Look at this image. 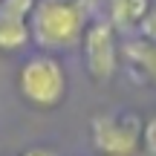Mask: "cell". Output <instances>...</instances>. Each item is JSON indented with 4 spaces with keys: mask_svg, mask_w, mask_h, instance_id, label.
Returning <instances> with one entry per match:
<instances>
[{
    "mask_svg": "<svg viewBox=\"0 0 156 156\" xmlns=\"http://www.w3.org/2000/svg\"><path fill=\"white\" fill-rule=\"evenodd\" d=\"M136 32H139L142 38H147V41H156V0L147 3V12H145V17H142Z\"/></svg>",
    "mask_w": 156,
    "mask_h": 156,
    "instance_id": "obj_9",
    "label": "cell"
},
{
    "mask_svg": "<svg viewBox=\"0 0 156 156\" xmlns=\"http://www.w3.org/2000/svg\"><path fill=\"white\" fill-rule=\"evenodd\" d=\"M122 61L130 69V75H136L139 81L156 87V41H147L142 35L124 41L122 44Z\"/></svg>",
    "mask_w": 156,
    "mask_h": 156,
    "instance_id": "obj_5",
    "label": "cell"
},
{
    "mask_svg": "<svg viewBox=\"0 0 156 156\" xmlns=\"http://www.w3.org/2000/svg\"><path fill=\"white\" fill-rule=\"evenodd\" d=\"M17 90L32 107H41V110L58 107L67 95L64 64L52 52H41V55L26 58L17 69Z\"/></svg>",
    "mask_w": 156,
    "mask_h": 156,
    "instance_id": "obj_2",
    "label": "cell"
},
{
    "mask_svg": "<svg viewBox=\"0 0 156 156\" xmlns=\"http://www.w3.org/2000/svg\"><path fill=\"white\" fill-rule=\"evenodd\" d=\"M81 49H84V67L93 81L107 84L119 69L122 61V44L116 38V26L107 17L90 20L81 38Z\"/></svg>",
    "mask_w": 156,
    "mask_h": 156,
    "instance_id": "obj_4",
    "label": "cell"
},
{
    "mask_svg": "<svg viewBox=\"0 0 156 156\" xmlns=\"http://www.w3.org/2000/svg\"><path fill=\"white\" fill-rule=\"evenodd\" d=\"M20 156H58V151H52V147H44V145H38V147H29V151H23Z\"/></svg>",
    "mask_w": 156,
    "mask_h": 156,
    "instance_id": "obj_11",
    "label": "cell"
},
{
    "mask_svg": "<svg viewBox=\"0 0 156 156\" xmlns=\"http://www.w3.org/2000/svg\"><path fill=\"white\" fill-rule=\"evenodd\" d=\"M142 124L139 116L124 113H101L90 122V136L98 156H136L142 151Z\"/></svg>",
    "mask_w": 156,
    "mask_h": 156,
    "instance_id": "obj_3",
    "label": "cell"
},
{
    "mask_svg": "<svg viewBox=\"0 0 156 156\" xmlns=\"http://www.w3.org/2000/svg\"><path fill=\"white\" fill-rule=\"evenodd\" d=\"M90 12L84 0H38L29 17L32 41L44 52H64L81 44Z\"/></svg>",
    "mask_w": 156,
    "mask_h": 156,
    "instance_id": "obj_1",
    "label": "cell"
},
{
    "mask_svg": "<svg viewBox=\"0 0 156 156\" xmlns=\"http://www.w3.org/2000/svg\"><path fill=\"white\" fill-rule=\"evenodd\" d=\"M32 41L29 32V20L12 15H0V52H17Z\"/></svg>",
    "mask_w": 156,
    "mask_h": 156,
    "instance_id": "obj_7",
    "label": "cell"
},
{
    "mask_svg": "<svg viewBox=\"0 0 156 156\" xmlns=\"http://www.w3.org/2000/svg\"><path fill=\"white\" fill-rule=\"evenodd\" d=\"M147 3L151 0H104V12L107 20L119 29H139L142 17L147 12Z\"/></svg>",
    "mask_w": 156,
    "mask_h": 156,
    "instance_id": "obj_6",
    "label": "cell"
},
{
    "mask_svg": "<svg viewBox=\"0 0 156 156\" xmlns=\"http://www.w3.org/2000/svg\"><path fill=\"white\" fill-rule=\"evenodd\" d=\"M142 147L151 156H156V116H151L142 124Z\"/></svg>",
    "mask_w": 156,
    "mask_h": 156,
    "instance_id": "obj_10",
    "label": "cell"
},
{
    "mask_svg": "<svg viewBox=\"0 0 156 156\" xmlns=\"http://www.w3.org/2000/svg\"><path fill=\"white\" fill-rule=\"evenodd\" d=\"M35 3L38 0H0V15H12V17H20V20H29Z\"/></svg>",
    "mask_w": 156,
    "mask_h": 156,
    "instance_id": "obj_8",
    "label": "cell"
}]
</instances>
